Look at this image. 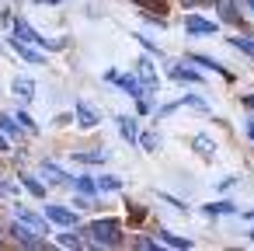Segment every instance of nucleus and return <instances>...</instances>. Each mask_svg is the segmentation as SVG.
Here are the masks:
<instances>
[{
    "instance_id": "1",
    "label": "nucleus",
    "mask_w": 254,
    "mask_h": 251,
    "mask_svg": "<svg viewBox=\"0 0 254 251\" xmlns=\"http://www.w3.org/2000/svg\"><path fill=\"white\" fill-rule=\"evenodd\" d=\"M87 234L94 237V244H105V248H115L122 241V227L115 220H98V223L87 227Z\"/></svg>"
},
{
    "instance_id": "2",
    "label": "nucleus",
    "mask_w": 254,
    "mask_h": 251,
    "mask_svg": "<svg viewBox=\"0 0 254 251\" xmlns=\"http://www.w3.org/2000/svg\"><path fill=\"white\" fill-rule=\"evenodd\" d=\"M35 234H39V230H35V227H28V223H21V220H14V223H11V237H14V241H21L25 248H39V237H35Z\"/></svg>"
},
{
    "instance_id": "3",
    "label": "nucleus",
    "mask_w": 254,
    "mask_h": 251,
    "mask_svg": "<svg viewBox=\"0 0 254 251\" xmlns=\"http://www.w3.org/2000/svg\"><path fill=\"white\" fill-rule=\"evenodd\" d=\"M108 77H112V81H119V84H122V91H126L129 98H136V101H143V98L150 94V91H146V84H139L136 77H119V74H108Z\"/></svg>"
},
{
    "instance_id": "4",
    "label": "nucleus",
    "mask_w": 254,
    "mask_h": 251,
    "mask_svg": "<svg viewBox=\"0 0 254 251\" xmlns=\"http://www.w3.org/2000/svg\"><path fill=\"white\" fill-rule=\"evenodd\" d=\"M14 216H18L21 223H28V227H35L39 234H49V227H46V216H35V213H32L28 206H21V202H18V206H14Z\"/></svg>"
},
{
    "instance_id": "5",
    "label": "nucleus",
    "mask_w": 254,
    "mask_h": 251,
    "mask_svg": "<svg viewBox=\"0 0 254 251\" xmlns=\"http://www.w3.org/2000/svg\"><path fill=\"white\" fill-rule=\"evenodd\" d=\"M14 39H21V42H32V46H42V35L25 21V18H18L14 21Z\"/></svg>"
},
{
    "instance_id": "6",
    "label": "nucleus",
    "mask_w": 254,
    "mask_h": 251,
    "mask_svg": "<svg viewBox=\"0 0 254 251\" xmlns=\"http://www.w3.org/2000/svg\"><path fill=\"white\" fill-rule=\"evenodd\" d=\"M46 216H49L53 223H63V227H73V223H77V213L66 209V206H46Z\"/></svg>"
},
{
    "instance_id": "7",
    "label": "nucleus",
    "mask_w": 254,
    "mask_h": 251,
    "mask_svg": "<svg viewBox=\"0 0 254 251\" xmlns=\"http://www.w3.org/2000/svg\"><path fill=\"white\" fill-rule=\"evenodd\" d=\"M11 49L21 56V60H28V63H46V56L42 53H35L32 49V42H21V39H11Z\"/></svg>"
},
{
    "instance_id": "8",
    "label": "nucleus",
    "mask_w": 254,
    "mask_h": 251,
    "mask_svg": "<svg viewBox=\"0 0 254 251\" xmlns=\"http://www.w3.org/2000/svg\"><path fill=\"white\" fill-rule=\"evenodd\" d=\"M77 122H80V129H94L98 126V112L87 101H77Z\"/></svg>"
},
{
    "instance_id": "9",
    "label": "nucleus",
    "mask_w": 254,
    "mask_h": 251,
    "mask_svg": "<svg viewBox=\"0 0 254 251\" xmlns=\"http://www.w3.org/2000/svg\"><path fill=\"white\" fill-rule=\"evenodd\" d=\"M42 178H49L53 185H70V181H73V178H70L66 171H60L53 161H46V164H42Z\"/></svg>"
},
{
    "instance_id": "10",
    "label": "nucleus",
    "mask_w": 254,
    "mask_h": 251,
    "mask_svg": "<svg viewBox=\"0 0 254 251\" xmlns=\"http://www.w3.org/2000/svg\"><path fill=\"white\" fill-rule=\"evenodd\" d=\"M185 28H188L191 35H212V32H216V25H212V21H202V18H195V14H191V18H185Z\"/></svg>"
},
{
    "instance_id": "11",
    "label": "nucleus",
    "mask_w": 254,
    "mask_h": 251,
    "mask_svg": "<svg viewBox=\"0 0 254 251\" xmlns=\"http://www.w3.org/2000/svg\"><path fill=\"white\" fill-rule=\"evenodd\" d=\"M14 94L25 98V101H32V98H35V84H32L28 77H14Z\"/></svg>"
},
{
    "instance_id": "12",
    "label": "nucleus",
    "mask_w": 254,
    "mask_h": 251,
    "mask_svg": "<svg viewBox=\"0 0 254 251\" xmlns=\"http://www.w3.org/2000/svg\"><path fill=\"white\" fill-rule=\"evenodd\" d=\"M139 74H143L146 91H157V74H153V63H150V60H139Z\"/></svg>"
},
{
    "instance_id": "13",
    "label": "nucleus",
    "mask_w": 254,
    "mask_h": 251,
    "mask_svg": "<svg viewBox=\"0 0 254 251\" xmlns=\"http://www.w3.org/2000/svg\"><path fill=\"white\" fill-rule=\"evenodd\" d=\"M216 7H219L223 21H240V14H237V0H216Z\"/></svg>"
},
{
    "instance_id": "14",
    "label": "nucleus",
    "mask_w": 254,
    "mask_h": 251,
    "mask_svg": "<svg viewBox=\"0 0 254 251\" xmlns=\"http://www.w3.org/2000/svg\"><path fill=\"white\" fill-rule=\"evenodd\" d=\"M115 122H119V133H122V136L132 143V140H136V119H129V115H119Z\"/></svg>"
},
{
    "instance_id": "15",
    "label": "nucleus",
    "mask_w": 254,
    "mask_h": 251,
    "mask_svg": "<svg viewBox=\"0 0 254 251\" xmlns=\"http://www.w3.org/2000/svg\"><path fill=\"white\" fill-rule=\"evenodd\" d=\"M108 154L105 150H87V154H73V161H80V164H101Z\"/></svg>"
},
{
    "instance_id": "16",
    "label": "nucleus",
    "mask_w": 254,
    "mask_h": 251,
    "mask_svg": "<svg viewBox=\"0 0 254 251\" xmlns=\"http://www.w3.org/2000/svg\"><path fill=\"white\" fill-rule=\"evenodd\" d=\"M160 241H164V244H171V248H191V241H188V237H178V234H171V230H160Z\"/></svg>"
},
{
    "instance_id": "17",
    "label": "nucleus",
    "mask_w": 254,
    "mask_h": 251,
    "mask_svg": "<svg viewBox=\"0 0 254 251\" xmlns=\"http://www.w3.org/2000/svg\"><path fill=\"white\" fill-rule=\"evenodd\" d=\"M98 188H101V192H115V188H122V178L105 174V178H98Z\"/></svg>"
},
{
    "instance_id": "18",
    "label": "nucleus",
    "mask_w": 254,
    "mask_h": 251,
    "mask_svg": "<svg viewBox=\"0 0 254 251\" xmlns=\"http://www.w3.org/2000/svg\"><path fill=\"white\" fill-rule=\"evenodd\" d=\"M195 147H198V154H202V157H212V150H216V147L209 143V136H195Z\"/></svg>"
},
{
    "instance_id": "19",
    "label": "nucleus",
    "mask_w": 254,
    "mask_h": 251,
    "mask_svg": "<svg viewBox=\"0 0 254 251\" xmlns=\"http://www.w3.org/2000/svg\"><path fill=\"white\" fill-rule=\"evenodd\" d=\"M25 188H28L32 195H46V185H42V181H35L32 174H25Z\"/></svg>"
},
{
    "instance_id": "20",
    "label": "nucleus",
    "mask_w": 254,
    "mask_h": 251,
    "mask_svg": "<svg viewBox=\"0 0 254 251\" xmlns=\"http://www.w3.org/2000/svg\"><path fill=\"white\" fill-rule=\"evenodd\" d=\"M230 42H233L237 49H244L247 56H254V39H244V35H237V39H230Z\"/></svg>"
},
{
    "instance_id": "21",
    "label": "nucleus",
    "mask_w": 254,
    "mask_h": 251,
    "mask_svg": "<svg viewBox=\"0 0 254 251\" xmlns=\"http://www.w3.org/2000/svg\"><path fill=\"white\" fill-rule=\"evenodd\" d=\"M73 185H77V188H80L84 195H91V192L98 188V181H91V178H73Z\"/></svg>"
},
{
    "instance_id": "22",
    "label": "nucleus",
    "mask_w": 254,
    "mask_h": 251,
    "mask_svg": "<svg viewBox=\"0 0 254 251\" xmlns=\"http://www.w3.org/2000/svg\"><path fill=\"white\" fill-rule=\"evenodd\" d=\"M139 143H143V150H157V147H160V136L146 133V136H139Z\"/></svg>"
},
{
    "instance_id": "23",
    "label": "nucleus",
    "mask_w": 254,
    "mask_h": 251,
    "mask_svg": "<svg viewBox=\"0 0 254 251\" xmlns=\"http://www.w3.org/2000/svg\"><path fill=\"white\" fill-rule=\"evenodd\" d=\"M205 213H233V206H230V202H209Z\"/></svg>"
},
{
    "instance_id": "24",
    "label": "nucleus",
    "mask_w": 254,
    "mask_h": 251,
    "mask_svg": "<svg viewBox=\"0 0 254 251\" xmlns=\"http://www.w3.org/2000/svg\"><path fill=\"white\" fill-rule=\"evenodd\" d=\"M18 122H21V129H28V133H35L39 126L32 122V115H25V112H18Z\"/></svg>"
},
{
    "instance_id": "25",
    "label": "nucleus",
    "mask_w": 254,
    "mask_h": 251,
    "mask_svg": "<svg viewBox=\"0 0 254 251\" xmlns=\"http://www.w3.org/2000/svg\"><path fill=\"white\" fill-rule=\"evenodd\" d=\"M60 244H63V248H80V237H73V234H60Z\"/></svg>"
},
{
    "instance_id": "26",
    "label": "nucleus",
    "mask_w": 254,
    "mask_h": 251,
    "mask_svg": "<svg viewBox=\"0 0 254 251\" xmlns=\"http://www.w3.org/2000/svg\"><path fill=\"white\" fill-rule=\"evenodd\" d=\"M14 126H18V122H14L11 115H0V133H14Z\"/></svg>"
},
{
    "instance_id": "27",
    "label": "nucleus",
    "mask_w": 254,
    "mask_h": 251,
    "mask_svg": "<svg viewBox=\"0 0 254 251\" xmlns=\"http://www.w3.org/2000/svg\"><path fill=\"white\" fill-rule=\"evenodd\" d=\"M0 195H7V199H14L18 192H14V185H7V181H0Z\"/></svg>"
},
{
    "instance_id": "28",
    "label": "nucleus",
    "mask_w": 254,
    "mask_h": 251,
    "mask_svg": "<svg viewBox=\"0 0 254 251\" xmlns=\"http://www.w3.org/2000/svg\"><path fill=\"white\" fill-rule=\"evenodd\" d=\"M247 136H251V140H254V119H251V122H247Z\"/></svg>"
},
{
    "instance_id": "29",
    "label": "nucleus",
    "mask_w": 254,
    "mask_h": 251,
    "mask_svg": "<svg viewBox=\"0 0 254 251\" xmlns=\"http://www.w3.org/2000/svg\"><path fill=\"white\" fill-rule=\"evenodd\" d=\"M4 150H7V140H4V136H0V154H4Z\"/></svg>"
},
{
    "instance_id": "30",
    "label": "nucleus",
    "mask_w": 254,
    "mask_h": 251,
    "mask_svg": "<svg viewBox=\"0 0 254 251\" xmlns=\"http://www.w3.org/2000/svg\"><path fill=\"white\" fill-rule=\"evenodd\" d=\"M39 4H60V0H39Z\"/></svg>"
},
{
    "instance_id": "31",
    "label": "nucleus",
    "mask_w": 254,
    "mask_h": 251,
    "mask_svg": "<svg viewBox=\"0 0 254 251\" xmlns=\"http://www.w3.org/2000/svg\"><path fill=\"white\" fill-rule=\"evenodd\" d=\"M247 105H251V108H254V94H251V98H247Z\"/></svg>"
},
{
    "instance_id": "32",
    "label": "nucleus",
    "mask_w": 254,
    "mask_h": 251,
    "mask_svg": "<svg viewBox=\"0 0 254 251\" xmlns=\"http://www.w3.org/2000/svg\"><path fill=\"white\" fill-rule=\"evenodd\" d=\"M185 4H202V0H185Z\"/></svg>"
},
{
    "instance_id": "33",
    "label": "nucleus",
    "mask_w": 254,
    "mask_h": 251,
    "mask_svg": "<svg viewBox=\"0 0 254 251\" xmlns=\"http://www.w3.org/2000/svg\"><path fill=\"white\" fill-rule=\"evenodd\" d=\"M251 11H254V0H251Z\"/></svg>"
}]
</instances>
